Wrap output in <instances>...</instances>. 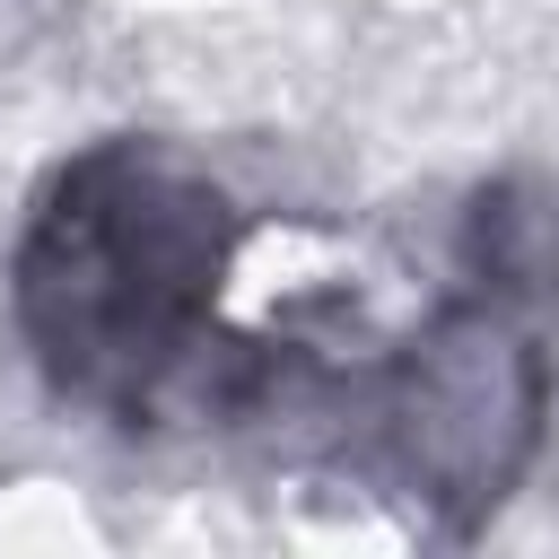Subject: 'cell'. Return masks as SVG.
Listing matches in <instances>:
<instances>
[{
    "label": "cell",
    "mask_w": 559,
    "mask_h": 559,
    "mask_svg": "<svg viewBox=\"0 0 559 559\" xmlns=\"http://www.w3.org/2000/svg\"><path fill=\"white\" fill-rule=\"evenodd\" d=\"M245 210L175 140L114 131L61 157L9 253V314L52 376L114 428L236 419L271 402L306 349L218 323Z\"/></svg>",
    "instance_id": "1"
},
{
    "label": "cell",
    "mask_w": 559,
    "mask_h": 559,
    "mask_svg": "<svg viewBox=\"0 0 559 559\" xmlns=\"http://www.w3.org/2000/svg\"><path fill=\"white\" fill-rule=\"evenodd\" d=\"M542 349L524 341L507 297H463L445 306L419 341L393 349L384 367V437L402 454V472L419 480V498L454 507V533H472L480 507L507 498V480L533 454L542 428Z\"/></svg>",
    "instance_id": "2"
},
{
    "label": "cell",
    "mask_w": 559,
    "mask_h": 559,
    "mask_svg": "<svg viewBox=\"0 0 559 559\" xmlns=\"http://www.w3.org/2000/svg\"><path fill=\"white\" fill-rule=\"evenodd\" d=\"M463 262L489 297H559V192L542 183H489L463 227Z\"/></svg>",
    "instance_id": "3"
}]
</instances>
